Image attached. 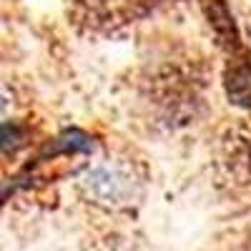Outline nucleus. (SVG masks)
<instances>
[{
    "label": "nucleus",
    "instance_id": "obj_1",
    "mask_svg": "<svg viewBox=\"0 0 251 251\" xmlns=\"http://www.w3.org/2000/svg\"><path fill=\"white\" fill-rule=\"evenodd\" d=\"M146 98L169 126L188 123L203 100V73L196 63H181V58L163 63L146 78Z\"/></svg>",
    "mask_w": 251,
    "mask_h": 251
},
{
    "label": "nucleus",
    "instance_id": "obj_2",
    "mask_svg": "<svg viewBox=\"0 0 251 251\" xmlns=\"http://www.w3.org/2000/svg\"><path fill=\"white\" fill-rule=\"evenodd\" d=\"M80 191L91 203L100 208H126L138 199L141 181L136 171L123 161L96 163L80 176Z\"/></svg>",
    "mask_w": 251,
    "mask_h": 251
},
{
    "label": "nucleus",
    "instance_id": "obj_3",
    "mask_svg": "<svg viewBox=\"0 0 251 251\" xmlns=\"http://www.w3.org/2000/svg\"><path fill=\"white\" fill-rule=\"evenodd\" d=\"M156 0H71L73 23L88 33H113L141 20Z\"/></svg>",
    "mask_w": 251,
    "mask_h": 251
},
{
    "label": "nucleus",
    "instance_id": "obj_4",
    "mask_svg": "<svg viewBox=\"0 0 251 251\" xmlns=\"http://www.w3.org/2000/svg\"><path fill=\"white\" fill-rule=\"evenodd\" d=\"M231 58L226 68V93L236 106L251 108V60L244 53Z\"/></svg>",
    "mask_w": 251,
    "mask_h": 251
},
{
    "label": "nucleus",
    "instance_id": "obj_5",
    "mask_svg": "<svg viewBox=\"0 0 251 251\" xmlns=\"http://www.w3.org/2000/svg\"><path fill=\"white\" fill-rule=\"evenodd\" d=\"M206 15H208V23L216 30V38L221 40V46L231 53L239 55L241 53V43H239V33L234 25V18L228 13L224 0H206Z\"/></svg>",
    "mask_w": 251,
    "mask_h": 251
}]
</instances>
